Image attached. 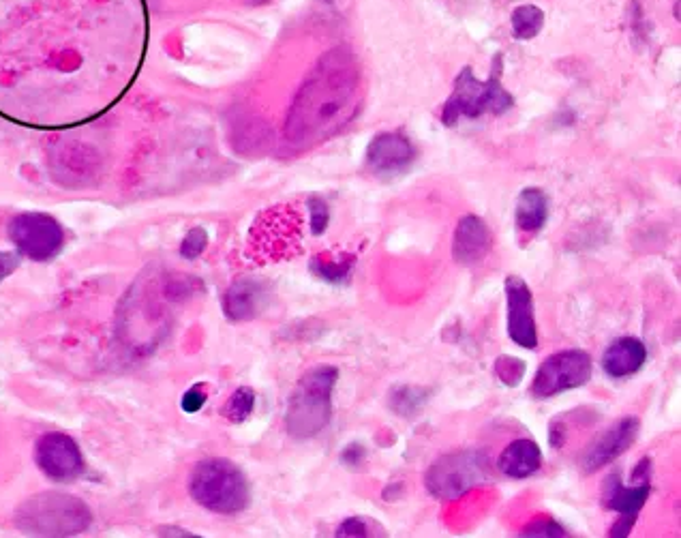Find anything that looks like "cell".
Wrapping results in <instances>:
<instances>
[{
	"label": "cell",
	"mask_w": 681,
	"mask_h": 538,
	"mask_svg": "<svg viewBox=\"0 0 681 538\" xmlns=\"http://www.w3.org/2000/svg\"><path fill=\"white\" fill-rule=\"evenodd\" d=\"M7 232L20 256L35 262H50L65 247L63 228L45 213H22L13 217Z\"/></svg>",
	"instance_id": "7"
},
{
	"label": "cell",
	"mask_w": 681,
	"mask_h": 538,
	"mask_svg": "<svg viewBox=\"0 0 681 538\" xmlns=\"http://www.w3.org/2000/svg\"><path fill=\"white\" fill-rule=\"evenodd\" d=\"M592 369V358L583 350L557 352L538 367L532 395L536 399H549L572 388H581L592 378Z\"/></svg>",
	"instance_id": "8"
},
{
	"label": "cell",
	"mask_w": 681,
	"mask_h": 538,
	"mask_svg": "<svg viewBox=\"0 0 681 538\" xmlns=\"http://www.w3.org/2000/svg\"><path fill=\"white\" fill-rule=\"evenodd\" d=\"M514 106V97L502 86V56L495 58V65L489 80L480 82L472 67H465L452 95L446 99L442 110V123L454 127L461 118H480L484 114H506Z\"/></svg>",
	"instance_id": "5"
},
{
	"label": "cell",
	"mask_w": 681,
	"mask_h": 538,
	"mask_svg": "<svg viewBox=\"0 0 681 538\" xmlns=\"http://www.w3.org/2000/svg\"><path fill=\"white\" fill-rule=\"evenodd\" d=\"M255 408V391L249 386H240L232 393V397L227 399L225 406L221 408V414L227 418L230 423H245L247 418L251 416Z\"/></svg>",
	"instance_id": "22"
},
{
	"label": "cell",
	"mask_w": 681,
	"mask_h": 538,
	"mask_svg": "<svg viewBox=\"0 0 681 538\" xmlns=\"http://www.w3.org/2000/svg\"><path fill=\"white\" fill-rule=\"evenodd\" d=\"M337 380L339 369L330 365H317L300 378L285 412V427L292 438L311 440L326 429Z\"/></svg>",
	"instance_id": "2"
},
{
	"label": "cell",
	"mask_w": 681,
	"mask_h": 538,
	"mask_svg": "<svg viewBox=\"0 0 681 538\" xmlns=\"http://www.w3.org/2000/svg\"><path fill=\"white\" fill-rule=\"evenodd\" d=\"M208 395H206V386L204 384H195L191 386L189 391L183 395V401H180V406L187 414H195L204 408Z\"/></svg>",
	"instance_id": "27"
},
{
	"label": "cell",
	"mask_w": 681,
	"mask_h": 538,
	"mask_svg": "<svg viewBox=\"0 0 681 538\" xmlns=\"http://www.w3.org/2000/svg\"><path fill=\"white\" fill-rule=\"evenodd\" d=\"M652 496V481H632L630 487L622 483L619 474H611L604 483V506L619 515L611 528V538H626L639 519L641 508Z\"/></svg>",
	"instance_id": "10"
},
{
	"label": "cell",
	"mask_w": 681,
	"mask_h": 538,
	"mask_svg": "<svg viewBox=\"0 0 681 538\" xmlns=\"http://www.w3.org/2000/svg\"><path fill=\"white\" fill-rule=\"evenodd\" d=\"M39 470L56 483H71L84 474V457L80 446L67 433L50 431L35 446Z\"/></svg>",
	"instance_id": "9"
},
{
	"label": "cell",
	"mask_w": 681,
	"mask_h": 538,
	"mask_svg": "<svg viewBox=\"0 0 681 538\" xmlns=\"http://www.w3.org/2000/svg\"><path fill=\"white\" fill-rule=\"evenodd\" d=\"M647 361L645 343L637 337H622L613 341L602 356V369L611 378L634 376Z\"/></svg>",
	"instance_id": "16"
},
{
	"label": "cell",
	"mask_w": 681,
	"mask_h": 538,
	"mask_svg": "<svg viewBox=\"0 0 681 538\" xmlns=\"http://www.w3.org/2000/svg\"><path fill=\"white\" fill-rule=\"evenodd\" d=\"M568 532L559 526V523H555L553 519H547V517H542V519H536L529 523V526L521 532V536H542V538H553V536H566Z\"/></svg>",
	"instance_id": "26"
},
{
	"label": "cell",
	"mask_w": 681,
	"mask_h": 538,
	"mask_svg": "<svg viewBox=\"0 0 681 538\" xmlns=\"http://www.w3.org/2000/svg\"><path fill=\"white\" fill-rule=\"evenodd\" d=\"M367 459V448L358 444V442H352V444H347L343 448V453H341V463L347 468H358L362 461Z\"/></svg>",
	"instance_id": "29"
},
{
	"label": "cell",
	"mask_w": 681,
	"mask_h": 538,
	"mask_svg": "<svg viewBox=\"0 0 681 538\" xmlns=\"http://www.w3.org/2000/svg\"><path fill=\"white\" fill-rule=\"evenodd\" d=\"M495 376L506 386H519L525 376V363L514 356H499L495 363Z\"/></svg>",
	"instance_id": "23"
},
{
	"label": "cell",
	"mask_w": 681,
	"mask_h": 538,
	"mask_svg": "<svg viewBox=\"0 0 681 538\" xmlns=\"http://www.w3.org/2000/svg\"><path fill=\"white\" fill-rule=\"evenodd\" d=\"M93 523L90 508L67 493H39L15 511V528L28 536H78Z\"/></svg>",
	"instance_id": "3"
},
{
	"label": "cell",
	"mask_w": 681,
	"mask_h": 538,
	"mask_svg": "<svg viewBox=\"0 0 681 538\" xmlns=\"http://www.w3.org/2000/svg\"><path fill=\"white\" fill-rule=\"evenodd\" d=\"M487 481H491V461L476 448L440 457L425 474V485L437 500H457Z\"/></svg>",
	"instance_id": "6"
},
{
	"label": "cell",
	"mask_w": 681,
	"mask_h": 538,
	"mask_svg": "<svg viewBox=\"0 0 681 538\" xmlns=\"http://www.w3.org/2000/svg\"><path fill=\"white\" fill-rule=\"evenodd\" d=\"M270 292L257 279H238L223 294V313L232 322H249L268 307Z\"/></svg>",
	"instance_id": "14"
},
{
	"label": "cell",
	"mask_w": 681,
	"mask_h": 538,
	"mask_svg": "<svg viewBox=\"0 0 681 538\" xmlns=\"http://www.w3.org/2000/svg\"><path fill=\"white\" fill-rule=\"evenodd\" d=\"M22 258H20V253L18 251H0V283H3L9 275H13L15 271H18V266H20Z\"/></svg>",
	"instance_id": "30"
},
{
	"label": "cell",
	"mask_w": 681,
	"mask_h": 538,
	"mask_svg": "<svg viewBox=\"0 0 681 538\" xmlns=\"http://www.w3.org/2000/svg\"><path fill=\"white\" fill-rule=\"evenodd\" d=\"M354 266V256H315L309 262V271L317 279L332 283V286H343V283L350 281Z\"/></svg>",
	"instance_id": "19"
},
{
	"label": "cell",
	"mask_w": 681,
	"mask_h": 538,
	"mask_svg": "<svg viewBox=\"0 0 681 538\" xmlns=\"http://www.w3.org/2000/svg\"><path fill=\"white\" fill-rule=\"evenodd\" d=\"M369 523L362 517H350L345 519L337 528L335 536H369Z\"/></svg>",
	"instance_id": "28"
},
{
	"label": "cell",
	"mask_w": 681,
	"mask_h": 538,
	"mask_svg": "<svg viewBox=\"0 0 681 538\" xmlns=\"http://www.w3.org/2000/svg\"><path fill=\"white\" fill-rule=\"evenodd\" d=\"M191 498L210 513L236 515L251 502V487L245 472L230 459H204L189 476Z\"/></svg>",
	"instance_id": "4"
},
{
	"label": "cell",
	"mask_w": 681,
	"mask_h": 538,
	"mask_svg": "<svg viewBox=\"0 0 681 538\" xmlns=\"http://www.w3.org/2000/svg\"><path fill=\"white\" fill-rule=\"evenodd\" d=\"M206 247H208V232L198 226L189 230V234L185 236L183 245H180V256H183L185 260H195L202 256Z\"/></svg>",
	"instance_id": "24"
},
{
	"label": "cell",
	"mask_w": 681,
	"mask_h": 538,
	"mask_svg": "<svg viewBox=\"0 0 681 538\" xmlns=\"http://www.w3.org/2000/svg\"><path fill=\"white\" fill-rule=\"evenodd\" d=\"M508 337L525 350L538 348V328L534 318V296L519 275L506 279Z\"/></svg>",
	"instance_id": "12"
},
{
	"label": "cell",
	"mask_w": 681,
	"mask_h": 538,
	"mask_svg": "<svg viewBox=\"0 0 681 538\" xmlns=\"http://www.w3.org/2000/svg\"><path fill=\"white\" fill-rule=\"evenodd\" d=\"M309 213H311V232H313V236L324 234L326 228H328V221H330L328 204L320 196H313V198H309Z\"/></svg>",
	"instance_id": "25"
},
{
	"label": "cell",
	"mask_w": 681,
	"mask_h": 538,
	"mask_svg": "<svg viewBox=\"0 0 681 538\" xmlns=\"http://www.w3.org/2000/svg\"><path fill=\"white\" fill-rule=\"evenodd\" d=\"M517 226L521 232L534 234L542 230L544 223L549 219V198L547 193L538 187H527L521 191L517 200Z\"/></svg>",
	"instance_id": "18"
},
{
	"label": "cell",
	"mask_w": 681,
	"mask_h": 538,
	"mask_svg": "<svg viewBox=\"0 0 681 538\" xmlns=\"http://www.w3.org/2000/svg\"><path fill=\"white\" fill-rule=\"evenodd\" d=\"M429 397L431 395H429L427 388L399 386L390 393L388 406H390L392 412L403 416V418H414L416 414H420L422 408H425V403L429 401Z\"/></svg>",
	"instance_id": "20"
},
{
	"label": "cell",
	"mask_w": 681,
	"mask_h": 538,
	"mask_svg": "<svg viewBox=\"0 0 681 538\" xmlns=\"http://www.w3.org/2000/svg\"><path fill=\"white\" fill-rule=\"evenodd\" d=\"M542 453L534 440H514L510 442L497 459V468L508 478H527L540 470Z\"/></svg>",
	"instance_id": "17"
},
{
	"label": "cell",
	"mask_w": 681,
	"mask_h": 538,
	"mask_svg": "<svg viewBox=\"0 0 681 538\" xmlns=\"http://www.w3.org/2000/svg\"><path fill=\"white\" fill-rule=\"evenodd\" d=\"M493 247V234L487 223L476 215H467L457 223L452 238V258L463 266H472L487 258Z\"/></svg>",
	"instance_id": "15"
},
{
	"label": "cell",
	"mask_w": 681,
	"mask_h": 538,
	"mask_svg": "<svg viewBox=\"0 0 681 538\" xmlns=\"http://www.w3.org/2000/svg\"><path fill=\"white\" fill-rule=\"evenodd\" d=\"M544 26V13L536 5L517 7L512 13V33L517 39H534Z\"/></svg>",
	"instance_id": "21"
},
{
	"label": "cell",
	"mask_w": 681,
	"mask_h": 538,
	"mask_svg": "<svg viewBox=\"0 0 681 538\" xmlns=\"http://www.w3.org/2000/svg\"><path fill=\"white\" fill-rule=\"evenodd\" d=\"M362 71L347 48L326 52L302 82L287 112L285 140L309 148L337 136L362 106Z\"/></svg>",
	"instance_id": "1"
},
{
	"label": "cell",
	"mask_w": 681,
	"mask_h": 538,
	"mask_svg": "<svg viewBox=\"0 0 681 538\" xmlns=\"http://www.w3.org/2000/svg\"><path fill=\"white\" fill-rule=\"evenodd\" d=\"M416 151L401 133H380L367 148V166L375 174H399L412 166Z\"/></svg>",
	"instance_id": "13"
},
{
	"label": "cell",
	"mask_w": 681,
	"mask_h": 538,
	"mask_svg": "<svg viewBox=\"0 0 681 538\" xmlns=\"http://www.w3.org/2000/svg\"><path fill=\"white\" fill-rule=\"evenodd\" d=\"M641 423L637 416H626L622 421L611 425L607 431L596 436L583 451L579 463L583 474H594L600 468L609 466L615 459L622 457L628 448L637 442Z\"/></svg>",
	"instance_id": "11"
}]
</instances>
